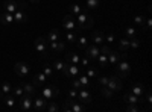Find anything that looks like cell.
<instances>
[{"label": "cell", "mask_w": 152, "mask_h": 112, "mask_svg": "<svg viewBox=\"0 0 152 112\" xmlns=\"http://www.w3.org/2000/svg\"><path fill=\"white\" fill-rule=\"evenodd\" d=\"M76 20H78V24H76V30H84V29H90L93 26V17L87 14V11H81L78 15H76Z\"/></svg>", "instance_id": "cell-1"}, {"label": "cell", "mask_w": 152, "mask_h": 112, "mask_svg": "<svg viewBox=\"0 0 152 112\" xmlns=\"http://www.w3.org/2000/svg\"><path fill=\"white\" fill-rule=\"evenodd\" d=\"M116 73L119 74V77L122 79H126L129 76V73H131V65H129V62L128 61H119L117 64H116Z\"/></svg>", "instance_id": "cell-2"}, {"label": "cell", "mask_w": 152, "mask_h": 112, "mask_svg": "<svg viewBox=\"0 0 152 112\" xmlns=\"http://www.w3.org/2000/svg\"><path fill=\"white\" fill-rule=\"evenodd\" d=\"M59 94V90L56 88L55 85H49V86H44V88L41 90V97L46 98V100H55V98L58 97Z\"/></svg>", "instance_id": "cell-3"}, {"label": "cell", "mask_w": 152, "mask_h": 112, "mask_svg": "<svg viewBox=\"0 0 152 112\" xmlns=\"http://www.w3.org/2000/svg\"><path fill=\"white\" fill-rule=\"evenodd\" d=\"M62 111H66V112H84L85 108L82 106V103H78V102L72 100V98H69V100H66L64 105H62Z\"/></svg>", "instance_id": "cell-4"}, {"label": "cell", "mask_w": 152, "mask_h": 112, "mask_svg": "<svg viewBox=\"0 0 152 112\" xmlns=\"http://www.w3.org/2000/svg\"><path fill=\"white\" fill-rule=\"evenodd\" d=\"M34 47H35V50H37L38 53H40L43 58H46V56H47V41H46L44 36H40V38H37V40H35Z\"/></svg>", "instance_id": "cell-5"}, {"label": "cell", "mask_w": 152, "mask_h": 112, "mask_svg": "<svg viewBox=\"0 0 152 112\" xmlns=\"http://www.w3.org/2000/svg\"><path fill=\"white\" fill-rule=\"evenodd\" d=\"M14 71L18 77H26L28 74L31 73V67L26 64V62H17L14 65Z\"/></svg>", "instance_id": "cell-6"}, {"label": "cell", "mask_w": 152, "mask_h": 112, "mask_svg": "<svg viewBox=\"0 0 152 112\" xmlns=\"http://www.w3.org/2000/svg\"><path fill=\"white\" fill-rule=\"evenodd\" d=\"M20 109L23 112H29L32 111V97L28 94H23L20 97Z\"/></svg>", "instance_id": "cell-7"}, {"label": "cell", "mask_w": 152, "mask_h": 112, "mask_svg": "<svg viewBox=\"0 0 152 112\" xmlns=\"http://www.w3.org/2000/svg\"><path fill=\"white\" fill-rule=\"evenodd\" d=\"M0 23L3 24V26H8V27H15V23H14V15L11 14V12H2L0 14Z\"/></svg>", "instance_id": "cell-8"}, {"label": "cell", "mask_w": 152, "mask_h": 112, "mask_svg": "<svg viewBox=\"0 0 152 112\" xmlns=\"http://www.w3.org/2000/svg\"><path fill=\"white\" fill-rule=\"evenodd\" d=\"M46 105H47V100L43 97H35L32 100V109L37 111V112H43L46 111Z\"/></svg>", "instance_id": "cell-9"}, {"label": "cell", "mask_w": 152, "mask_h": 112, "mask_svg": "<svg viewBox=\"0 0 152 112\" xmlns=\"http://www.w3.org/2000/svg\"><path fill=\"white\" fill-rule=\"evenodd\" d=\"M78 98L79 102H82V103H85V105H90L91 102H93V95H91V92L88 91V90H84V88H81V91L78 92Z\"/></svg>", "instance_id": "cell-10"}, {"label": "cell", "mask_w": 152, "mask_h": 112, "mask_svg": "<svg viewBox=\"0 0 152 112\" xmlns=\"http://www.w3.org/2000/svg\"><path fill=\"white\" fill-rule=\"evenodd\" d=\"M107 86H108V88H110L113 92H117V91L122 90V82L119 80L117 76H110V80H108Z\"/></svg>", "instance_id": "cell-11"}, {"label": "cell", "mask_w": 152, "mask_h": 112, "mask_svg": "<svg viewBox=\"0 0 152 112\" xmlns=\"http://www.w3.org/2000/svg\"><path fill=\"white\" fill-rule=\"evenodd\" d=\"M46 74L41 71V73H37V74H34V77H32V85L35 86V88L38 90V88H43V85H44V82H46Z\"/></svg>", "instance_id": "cell-12"}, {"label": "cell", "mask_w": 152, "mask_h": 112, "mask_svg": "<svg viewBox=\"0 0 152 112\" xmlns=\"http://www.w3.org/2000/svg\"><path fill=\"white\" fill-rule=\"evenodd\" d=\"M123 100H125L126 103H129V105H138V103H143V102H145L143 97H138V95H135V94H132V92H126V94L123 95Z\"/></svg>", "instance_id": "cell-13"}, {"label": "cell", "mask_w": 152, "mask_h": 112, "mask_svg": "<svg viewBox=\"0 0 152 112\" xmlns=\"http://www.w3.org/2000/svg\"><path fill=\"white\" fill-rule=\"evenodd\" d=\"M12 15H14V23H15V26H17V24H21V23H26V21H28L26 12H24L23 9H20V8H18Z\"/></svg>", "instance_id": "cell-14"}, {"label": "cell", "mask_w": 152, "mask_h": 112, "mask_svg": "<svg viewBox=\"0 0 152 112\" xmlns=\"http://www.w3.org/2000/svg\"><path fill=\"white\" fill-rule=\"evenodd\" d=\"M99 53H100V50H99V47H97L96 44H93V46H87V47H85V56H87V58H90V59H93V61L99 56Z\"/></svg>", "instance_id": "cell-15"}, {"label": "cell", "mask_w": 152, "mask_h": 112, "mask_svg": "<svg viewBox=\"0 0 152 112\" xmlns=\"http://www.w3.org/2000/svg\"><path fill=\"white\" fill-rule=\"evenodd\" d=\"M3 11L5 12H11V14H14V12L18 9V2H15V0H6V2H3Z\"/></svg>", "instance_id": "cell-16"}, {"label": "cell", "mask_w": 152, "mask_h": 112, "mask_svg": "<svg viewBox=\"0 0 152 112\" xmlns=\"http://www.w3.org/2000/svg\"><path fill=\"white\" fill-rule=\"evenodd\" d=\"M47 46H49V48H50V52H53V53H59V52H62L66 48V46H64V43L62 41H53V43H47Z\"/></svg>", "instance_id": "cell-17"}, {"label": "cell", "mask_w": 152, "mask_h": 112, "mask_svg": "<svg viewBox=\"0 0 152 112\" xmlns=\"http://www.w3.org/2000/svg\"><path fill=\"white\" fill-rule=\"evenodd\" d=\"M62 26H64V29H67V30H76V23H75L72 15H67V17L62 18Z\"/></svg>", "instance_id": "cell-18"}, {"label": "cell", "mask_w": 152, "mask_h": 112, "mask_svg": "<svg viewBox=\"0 0 152 112\" xmlns=\"http://www.w3.org/2000/svg\"><path fill=\"white\" fill-rule=\"evenodd\" d=\"M21 88H23V91H24V94H28V95H35L37 94V88L32 85V83H28V82H23L21 83Z\"/></svg>", "instance_id": "cell-19"}, {"label": "cell", "mask_w": 152, "mask_h": 112, "mask_svg": "<svg viewBox=\"0 0 152 112\" xmlns=\"http://www.w3.org/2000/svg\"><path fill=\"white\" fill-rule=\"evenodd\" d=\"M91 40L94 41V44H104L105 43V33L96 30V32L91 33Z\"/></svg>", "instance_id": "cell-20"}, {"label": "cell", "mask_w": 152, "mask_h": 112, "mask_svg": "<svg viewBox=\"0 0 152 112\" xmlns=\"http://www.w3.org/2000/svg\"><path fill=\"white\" fill-rule=\"evenodd\" d=\"M79 55L78 53H75V52H69L66 53V62H69V64H76L78 65L79 64Z\"/></svg>", "instance_id": "cell-21"}, {"label": "cell", "mask_w": 152, "mask_h": 112, "mask_svg": "<svg viewBox=\"0 0 152 112\" xmlns=\"http://www.w3.org/2000/svg\"><path fill=\"white\" fill-rule=\"evenodd\" d=\"M107 56H108V64H111V65H116L117 62L120 61V53H119V52H114V50H111Z\"/></svg>", "instance_id": "cell-22"}, {"label": "cell", "mask_w": 152, "mask_h": 112, "mask_svg": "<svg viewBox=\"0 0 152 112\" xmlns=\"http://www.w3.org/2000/svg\"><path fill=\"white\" fill-rule=\"evenodd\" d=\"M44 38H46V41H47V43L58 41V40H59V32H58V29H52V30H50V32L44 36Z\"/></svg>", "instance_id": "cell-23"}, {"label": "cell", "mask_w": 152, "mask_h": 112, "mask_svg": "<svg viewBox=\"0 0 152 112\" xmlns=\"http://www.w3.org/2000/svg\"><path fill=\"white\" fill-rule=\"evenodd\" d=\"M78 74H79V67L76 64H70L69 70L66 73V77H75V76H78Z\"/></svg>", "instance_id": "cell-24"}, {"label": "cell", "mask_w": 152, "mask_h": 112, "mask_svg": "<svg viewBox=\"0 0 152 112\" xmlns=\"http://www.w3.org/2000/svg\"><path fill=\"white\" fill-rule=\"evenodd\" d=\"M131 92L138 95V97H143V92H145V88H143V85L142 83H134L131 86Z\"/></svg>", "instance_id": "cell-25"}, {"label": "cell", "mask_w": 152, "mask_h": 112, "mask_svg": "<svg viewBox=\"0 0 152 112\" xmlns=\"http://www.w3.org/2000/svg\"><path fill=\"white\" fill-rule=\"evenodd\" d=\"M61 108H59V105L55 102V100H49L47 102V105H46V111L47 112H56V111H59Z\"/></svg>", "instance_id": "cell-26"}, {"label": "cell", "mask_w": 152, "mask_h": 112, "mask_svg": "<svg viewBox=\"0 0 152 112\" xmlns=\"http://www.w3.org/2000/svg\"><path fill=\"white\" fill-rule=\"evenodd\" d=\"M128 48H129V40L128 38L119 40V50L120 52H128Z\"/></svg>", "instance_id": "cell-27"}, {"label": "cell", "mask_w": 152, "mask_h": 112, "mask_svg": "<svg viewBox=\"0 0 152 112\" xmlns=\"http://www.w3.org/2000/svg\"><path fill=\"white\" fill-rule=\"evenodd\" d=\"M3 103H5L8 108H11V109H12V108L15 106V103H17V102H15V98L12 97V95L6 94V97H3Z\"/></svg>", "instance_id": "cell-28"}, {"label": "cell", "mask_w": 152, "mask_h": 112, "mask_svg": "<svg viewBox=\"0 0 152 112\" xmlns=\"http://www.w3.org/2000/svg\"><path fill=\"white\" fill-rule=\"evenodd\" d=\"M43 73L46 74V77H47V79H49V77H52V76H53V67L46 62V64L43 65Z\"/></svg>", "instance_id": "cell-29"}, {"label": "cell", "mask_w": 152, "mask_h": 112, "mask_svg": "<svg viewBox=\"0 0 152 112\" xmlns=\"http://www.w3.org/2000/svg\"><path fill=\"white\" fill-rule=\"evenodd\" d=\"M96 59H97V62H99L100 67H107V64H108V56H107V55L99 53V56H97Z\"/></svg>", "instance_id": "cell-30"}, {"label": "cell", "mask_w": 152, "mask_h": 112, "mask_svg": "<svg viewBox=\"0 0 152 112\" xmlns=\"http://www.w3.org/2000/svg\"><path fill=\"white\" fill-rule=\"evenodd\" d=\"M78 80L81 82V85L84 86V88H87V86H90V77L87 76V74H82V76L78 77Z\"/></svg>", "instance_id": "cell-31"}, {"label": "cell", "mask_w": 152, "mask_h": 112, "mask_svg": "<svg viewBox=\"0 0 152 112\" xmlns=\"http://www.w3.org/2000/svg\"><path fill=\"white\" fill-rule=\"evenodd\" d=\"M69 11H70V14H72V15H78L82 9H81V6H79V5L73 3V5H70V6H69Z\"/></svg>", "instance_id": "cell-32"}, {"label": "cell", "mask_w": 152, "mask_h": 112, "mask_svg": "<svg viewBox=\"0 0 152 112\" xmlns=\"http://www.w3.org/2000/svg\"><path fill=\"white\" fill-rule=\"evenodd\" d=\"M100 94H102L105 98H111L114 92H113V91L108 88V86H102V88H100Z\"/></svg>", "instance_id": "cell-33"}, {"label": "cell", "mask_w": 152, "mask_h": 112, "mask_svg": "<svg viewBox=\"0 0 152 112\" xmlns=\"http://www.w3.org/2000/svg\"><path fill=\"white\" fill-rule=\"evenodd\" d=\"M0 91H2L5 95H6V94H9V92L12 91L11 83H9V82H3V83H2V88H0Z\"/></svg>", "instance_id": "cell-34"}, {"label": "cell", "mask_w": 152, "mask_h": 112, "mask_svg": "<svg viewBox=\"0 0 152 112\" xmlns=\"http://www.w3.org/2000/svg\"><path fill=\"white\" fill-rule=\"evenodd\" d=\"M87 76L88 77H97L99 76V71L96 70V68H91V67H87Z\"/></svg>", "instance_id": "cell-35"}, {"label": "cell", "mask_w": 152, "mask_h": 112, "mask_svg": "<svg viewBox=\"0 0 152 112\" xmlns=\"http://www.w3.org/2000/svg\"><path fill=\"white\" fill-rule=\"evenodd\" d=\"M100 5V0H87V8L88 9H96Z\"/></svg>", "instance_id": "cell-36"}, {"label": "cell", "mask_w": 152, "mask_h": 112, "mask_svg": "<svg viewBox=\"0 0 152 112\" xmlns=\"http://www.w3.org/2000/svg\"><path fill=\"white\" fill-rule=\"evenodd\" d=\"M125 33H126V36H128V40H131L137 35V30L134 27H125Z\"/></svg>", "instance_id": "cell-37"}, {"label": "cell", "mask_w": 152, "mask_h": 112, "mask_svg": "<svg viewBox=\"0 0 152 112\" xmlns=\"http://www.w3.org/2000/svg\"><path fill=\"white\" fill-rule=\"evenodd\" d=\"M88 46V40L85 38V36H81V38H78V47L79 48H85Z\"/></svg>", "instance_id": "cell-38"}, {"label": "cell", "mask_w": 152, "mask_h": 112, "mask_svg": "<svg viewBox=\"0 0 152 112\" xmlns=\"http://www.w3.org/2000/svg\"><path fill=\"white\" fill-rule=\"evenodd\" d=\"M145 17H142V15H135L134 17V21H135V24L137 26H140V27H143V24H145Z\"/></svg>", "instance_id": "cell-39"}, {"label": "cell", "mask_w": 152, "mask_h": 112, "mask_svg": "<svg viewBox=\"0 0 152 112\" xmlns=\"http://www.w3.org/2000/svg\"><path fill=\"white\" fill-rule=\"evenodd\" d=\"M62 68H64V62L62 61H55L53 62V70H56V71H62Z\"/></svg>", "instance_id": "cell-40"}, {"label": "cell", "mask_w": 152, "mask_h": 112, "mask_svg": "<svg viewBox=\"0 0 152 112\" xmlns=\"http://www.w3.org/2000/svg\"><path fill=\"white\" fill-rule=\"evenodd\" d=\"M129 47L131 48H138V47H140V40H137L135 36H134V38H131L129 40Z\"/></svg>", "instance_id": "cell-41"}, {"label": "cell", "mask_w": 152, "mask_h": 112, "mask_svg": "<svg viewBox=\"0 0 152 112\" xmlns=\"http://www.w3.org/2000/svg\"><path fill=\"white\" fill-rule=\"evenodd\" d=\"M66 40H67V41H70V43H75L76 40H78V36H76V33H73L72 30H69V32H67V35H66Z\"/></svg>", "instance_id": "cell-42"}, {"label": "cell", "mask_w": 152, "mask_h": 112, "mask_svg": "<svg viewBox=\"0 0 152 112\" xmlns=\"http://www.w3.org/2000/svg\"><path fill=\"white\" fill-rule=\"evenodd\" d=\"M108 80H110V77H107V76H97V82L100 86H107Z\"/></svg>", "instance_id": "cell-43"}, {"label": "cell", "mask_w": 152, "mask_h": 112, "mask_svg": "<svg viewBox=\"0 0 152 112\" xmlns=\"http://www.w3.org/2000/svg\"><path fill=\"white\" fill-rule=\"evenodd\" d=\"M145 98H143V100L148 103V105H151L152 103V95H151V90H145Z\"/></svg>", "instance_id": "cell-44"}, {"label": "cell", "mask_w": 152, "mask_h": 112, "mask_svg": "<svg viewBox=\"0 0 152 112\" xmlns=\"http://www.w3.org/2000/svg\"><path fill=\"white\" fill-rule=\"evenodd\" d=\"M67 95H69V98H72V100H75V98L78 97V90H75V88H70V90H69V92H67Z\"/></svg>", "instance_id": "cell-45"}, {"label": "cell", "mask_w": 152, "mask_h": 112, "mask_svg": "<svg viewBox=\"0 0 152 112\" xmlns=\"http://www.w3.org/2000/svg\"><path fill=\"white\" fill-rule=\"evenodd\" d=\"M12 92H14V95H15V97H21V95L24 94V91H23V88H21V85L12 90Z\"/></svg>", "instance_id": "cell-46"}, {"label": "cell", "mask_w": 152, "mask_h": 112, "mask_svg": "<svg viewBox=\"0 0 152 112\" xmlns=\"http://www.w3.org/2000/svg\"><path fill=\"white\" fill-rule=\"evenodd\" d=\"M72 88H75V90H81V88H84V86L81 85V82H79L78 79H73V80H72Z\"/></svg>", "instance_id": "cell-47"}, {"label": "cell", "mask_w": 152, "mask_h": 112, "mask_svg": "<svg viewBox=\"0 0 152 112\" xmlns=\"http://www.w3.org/2000/svg\"><path fill=\"white\" fill-rule=\"evenodd\" d=\"M79 64L82 65V67H90V58H82V59H79Z\"/></svg>", "instance_id": "cell-48"}, {"label": "cell", "mask_w": 152, "mask_h": 112, "mask_svg": "<svg viewBox=\"0 0 152 112\" xmlns=\"http://www.w3.org/2000/svg\"><path fill=\"white\" fill-rule=\"evenodd\" d=\"M105 41L114 43V41H116V33H107V35H105Z\"/></svg>", "instance_id": "cell-49"}, {"label": "cell", "mask_w": 152, "mask_h": 112, "mask_svg": "<svg viewBox=\"0 0 152 112\" xmlns=\"http://www.w3.org/2000/svg\"><path fill=\"white\" fill-rule=\"evenodd\" d=\"M126 111H128V112H138V111H140V108H138L137 105H129V103H128V108H126Z\"/></svg>", "instance_id": "cell-50"}, {"label": "cell", "mask_w": 152, "mask_h": 112, "mask_svg": "<svg viewBox=\"0 0 152 112\" xmlns=\"http://www.w3.org/2000/svg\"><path fill=\"white\" fill-rule=\"evenodd\" d=\"M99 50H100V53H104V55H108V53L111 52V48H110L108 46H102V47L99 48Z\"/></svg>", "instance_id": "cell-51"}, {"label": "cell", "mask_w": 152, "mask_h": 112, "mask_svg": "<svg viewBox=\"0 0 152 112\" xmlns=\"http://www.w3.org/2000/svg\"><path fill=\"white\" fill-rule=\"evenodd\" d=\"M143 26H145V30H149V29H151V26H152L151 18H146V20H145V24H143Z\"/></svg>", "instance_id": "cell-52"}, {"label": "cell", "mask_w": 152, "mask_h": 112, "mask_svg": "<svg viewBox=\"0 0 152 112\" xmlns=\"http://www.w3.org/2000/svg\"><path fill=\"white\" fill-rule=\"evenodd\" d=\"M31 3H34V5H37V3H40V0H29Z\"/></svg>", "instance_id": "cell-53"}, {"label": "cell", "mask_w": 152, "mask_h": 112, "mask_svg": "<svg viewBox=\"0 0 152 112\" xmlns=\"http://www.w3.org/2000/svg\"><path fill=\"white\" fill-rule=\"evenodd\" d=\"M3 97H5V94H3L2 91H0V102H2V100H3Z\"/></svg>", "instance_id": "cell-54"}]
</instances>
